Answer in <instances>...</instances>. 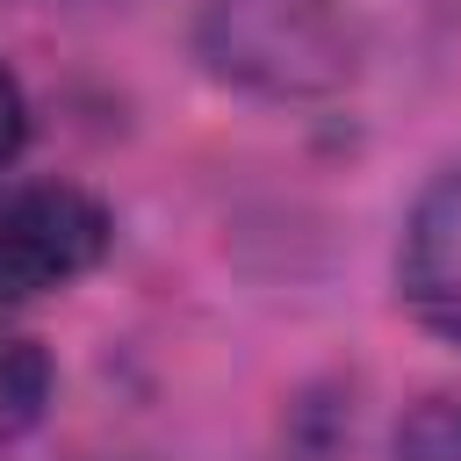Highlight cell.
Returning a JSON list of instances; mask_svg holds the SVG:
<instances>
[{
  "label": "cell",
  "instance_id": "3957f363",
  "mask_svg": "<svg viewBox=\"0 0 461 461\" xmlns=\"http://www.w3.org/2000/svg\"><path fill=\"white\" fill-rule=\"evenodd\" d=\"M403 303L418 310V324H432L439 339L461 346V166L439 173L403 230Z\"/></svg>",
  "mask_w": 461,
  "mask_h": 461
},
{
  "label": "cell",
  "instance_id": "5b68a950",
  "mask_svg": "<svg viewBox=\"0 0 461 461\" xmlns=\"http://www.w3.org/2000/svg\"><path fill=\"white\" fill-rule=\"evenodd\" d=\"M22 137H29V101H22V86H14V72L0 65V166H14V151H22Z\"/></svg>",
  "mask_w": 461,
  "mask_h": 461
},
{
  "label": "cell",
  "instance_id": "6da1fadb",
  "mask_svg": "<svg viewBox=\"0 0 461 461\" xmlns=\"http://www.w3.org/2000/svg\"><path fill=\"white\" fill-rule=\"evenodd\" d=\"M194 50L259 101H324L360 72V22L346 0H202Z\"/></svg>",
  "mask_w": 461,
  "mask_h": 461
},
{
  "label": "cell",
  "instance_id": "277c9868",
  "mask_svg": "<svg viewBox=\"0 0 461 461\" xmlns=\"http://www.w3.org/2000/svg\"><path fill=\"white\" fill-rule=\"evenodd\" d=\"M43 403H50V360H43V346L22 339V331H0V439L29 432L43 418Z\"/></svg>",
  "mask_w": 461,
  "mask_h": 461
},
{
  "label": "cell",
  "instance_id": "7a4b0ae2",
  "mask_svg": "<svg viewBox=\"0 0 461 461\" xmlns=\"http://www.w3.org/2000/svg\"><path fill=\"white\" fill-rule=\"evenodd\" d=\"M108 252V209L86 187L36 180L0 202V303L72 288Z\"/></svg>",
  "mask_w": 461,
  "mask_h": 461
}]
</instances>
